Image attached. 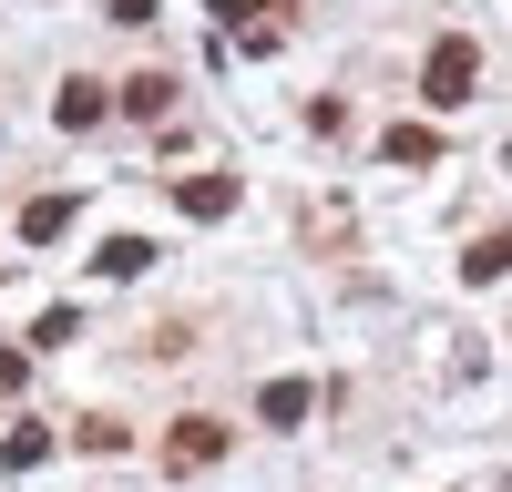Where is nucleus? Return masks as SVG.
I'll use <instances>...</instances> for the list:
<instances>
[{"mask_svg": "<svg viewBox=\"0 0 512 492\" xmlns=\"http://www.w3.org/2000/svg\"><path fill=\"white\" fill-rule=\"evenodd\" d=\"M461 82H472V52H461V41H451V52L431 62V103H461Z\"/></svg>", "mask_w": 512, "mask_h": 492, "instance_id": "nucleus-1", "label": "nucleus"}, {"mask_svg": "<svg viewBox=\"0 0 512 492\" xmlns=\"http://www.w3.org/2000/svg\"><path fill=\"white\" fill-rule=\"evenodd\" d=\"M144 257H154V246H144V236H113V246H103V277H134Z\"/></svg>", "mask_w": 512, "mask_h": 492, "instance_id": "nucleus-2", "label": "nucleus"}]
</instances>
